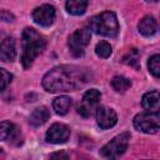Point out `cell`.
I'll return each mask as SVG.
<instances>
[{
	"label": "cell",
	"instance_id": "obj_1",
	"mask_svg": "<svg viewBox=\"0 0 160 160\" xmlns=\"http://www.w3.org/2000/svg\"><path fill=\"white\" fill-rule=\"evenodd\" d=\"M89 80L86 68L76 65H59L48 71L42 78V86L49 92L72 91Z\"/></svg>",
	"mask_w": 160,
	"mask_h": 160
},
{
	"label": "cell",
	"instance_id": "obj_2",
	"mask_svg": "<svg viewBox=\"0 0 160 160\" xmlns=\"http://www.w3.org/2000/svg\"><path fill=\"white\" fill-rule=\"evenodd\" d=\"M45 39L32 28H25L21 35V56L20 61L25 69L30 68L32 61L45 49Z\"/></svg>",
	"mask_w": 160,
	"mask_h": 160
},
{
	"label": "cell",
	"instance_id": "obj_3",
	"mask_svg": "<svg viewBox=\"0 0 160 160\" xmlns=\"http://www.w3.org/2000/svg\"><path fill=\"white\" fill-rule=\"evenodd\" d=\"M89 29L98 35L114 38L118 35L119 31L118 18L112 11H102L101 14L90 19Z\"/></svg>",
	"mask_w": 160,
	"mask_h": 160
},
{
	"label": "cell",
	"instance_id": "obj_4",
	"mask_svg": "<svg viewBox=\"0 0 160 160\" xmlns=\"http://www.w3.org/2000/svg\"><path fill=\"white\" fill-rule=\"evenodd\" d=\"M129 141H130V132H121L101 148L100 155L102 158H106V159L119 158L128 149Z\"/></svg>",
	"mask_w": 160,
	"mask_h": 160
},
{
	"label": "cell",
	"instance_id": "obj_5",
	"mask_svg": "<svg viewBox=\"0 0 160 160\" xmlns=\"http://www.w3.org/2000/svg\"><path fill=\"white\" fill-rule=\"evenodd\" d=\"M132 122L138 131L144 134H156L160 128V116L159 112L145 111L135 115Z\"/></svg>",
	"mask_w": 160,
	"mask_h": 160
},
{
	"label": "cell",
	"instance_id": "obj_6",
	"mask_svg": "<svg viewBox=\"0 0 160 160\" xmlns=\"http://www.w3.org/2000/svg\"><path fill=\"white\" fill-rule=\"evenodd\" d=\"M90 38H91V31L89 28L75 30L69 36V40H68V45L71 54L74 56H81L85 51V48L90 42Z\"/></svg>",
	"mask_w": 160,
	"mask_h": 160
},
{
	"label": "cell",
	"instance_id": "obj_7",
	"mask_svg": "<svg viewBox=\"0 0 160 160\" xmlns=\"http://www.w3.org/2000/svg\"><path fill=\"white\" fill-rule=\"evenodd\" d=\"M100 98H101V94L99 90H96V89L88 90L84 94V96H82V99L78 106V112L84 118L91 116L99 105Z\"/></svg>",
	"mask_w": 160,
	"mask_h": 160
},
{
	"label": "cell",
	"instance_id": "obj_8",
	"mask_svg": "<svg viewBox=\"0 0 160 160\" xmlns=\"http://www.w3.org/2000/svg\"><path fill=\"white\" fill-rule=\"evenodd\" d=\"M55 8L50 4H44L41 6H38L36 9H34L31 18L34 20L35 24L40 25V26H50L54 20H55Z\"/></svg>",
	"mask_w": 160,
	"mask_h": 160
},
{
	"label": "cell",
	"instance_id": "obj_9",
	"mask_svg": "<svg viewBox=\"0 0 160 160\" xmlns=\"http://www.w3.org/2000/svg\"><path fill=\"white\" fill-rule=\"evenodd\" d=\"M70 138V129L68 125L55 122L46 131V141L51 144H64Z\"/></svg>",
	"mask_w": 160,
	"mask_h": 160
},
{
	"label": "cell",
	"instance_id": "obj_10",
	"mask_svg": "<svg viewBox=\"0 0 160 160\" xmlns=\"http://www.w3.org/2000/svg\"><path fill=\"white\" fill-rule=\"evenodd\" d=\"M118 121V115L114 109L108 106H98L96 108V122L100 129H110Z\"/></svg>",
	"mask_w": 160,
	"mask_h": 160
},
{
	"label": "cell",
	"instance_id": "obj_11",
	"mask_svg": "<svg viewBox=\"0 0 160 160\" xmlns=\"http://www.w3.org/2000/svg\"><path fill=\"white\" fill-rule=\"evenodd\" d=\"M16 56V46L15 40L11 36L5 38L0 41V61L2 62H11Z\"/></svg>",
	"mask_w": 160,
	"mask_h": 160
},
{
	"label": "cell",
	"instance_id": "obj_12",
	"mask_svg": "<svg viewBox=\"0 0 160 160\" xmlns=\"http://www.w3.org/2000/svg\"><path fill=\"white\" fill-rule=\"evenodd\" d=\"M141 106L146 111L151 112H159V106H160V96L158 90H152L146 92L142 99H141Z\"/></svg>",
	"mask_w": 160,
	"mask_h": 160
},
{
	"label": "cell",
	"instance_id": "obj_13",
	"mask_svg": "<svg viewBox=\"0 0 160 160\" xmlns=\"http://www.w3.org/2000/svg\"><path fill=\"white\" fill-rule=\"evenodd\" d=\"M138 29H139V31H140L141 35L149 38V36H152L156 32V30H158V22H156V20H155L154 16L146 15V16H144L139 21Z\"/></svg>",
	"mask_w": 160,
	"mask_h": 160
},
{
	"label": "cell",
	"instance_id": "obj_14",
	"mask_svg": "<svg viewBox=\"0 0 160 160\" xmlns=\"http://www.w3.org/2000/svg\"><path fill=\"white\" fill-rule=\"evenodd\" d=\"M49 116H50V112H49L48 108L46 106H39V108H36L30 114L29 122L32 126H40V125H42V124L46 122V120L49 119Z\"/></svg>",
	"mask_w": 160,
	"mask_h": 160
},
{
	"label": "cell",
	"instance_id": "obj_15",
	"mask_svg": "<svg viewBox=\"0 0 160 160\" xmlns=\"http://www.w3.org/2000/svg\"><path fill=\"white\" fill-rule=\"evenodd\" d=\"M89 0H66L65 8L71 15H82L88 8Z\"/></svg>",
	"mask_w": 160,
	"mask_h": 160
},
{
	"label": "cell",
	"instance_id": "obj_16",
	"mask_svg": "<svg viewBox=\"0 0 160 160\" xmlns=\"http://www.w3.org/2000/svg\"><path fill=\"white\" fill-rule=\"evenodd\" d=\"M71 105V99L66 95H61L56 99H54L52 101V109L55 110V112L58 115H65Z\"/></svg>",
	"mask_w": 160,
	"mask_h": 160
},
{
	"label": "cell",
	"instance_id": "obj_17",
	"mask_svg": "<svg viewBox=\"0 0 160 160\" xmlns=\"http://www.w3.org/2000/svg\"><path fill=\"white\" fill-rule=\"evenodd\" d=\"M111 86L118 92H124L131 86V81L125 76H114L111 80Z\"/></svg>",
	"mask_w": 160,
	"mask_h": 160
},
{
	"label": "cell",
	"instance_id": "obj_18",
	"mask_svg": "<svg viewBox=\"0 0 160 160\" xmlns=\"http://www.w3.org/2000/svg\"><path fill=\"white\" fill-rule=\"evenodd\" d=\"M111 52H112L111 45L106 41H100L95 46V54L101 59H108L111 55Z\"/></svg>",
	"mask_w": 160,
	"mask_h": 160
},
{
	"label": "cell",
	"instance_id": "obj_19",
	"mask_svg": "<svg viewBox=\"0 0 160 160\" xmlns=\"http://www.w3.org/2000/svg\"><path fill=\"white\" fill-rule=\"evenodd\" d=\"M122 61L126 65L134 66L135 69L139 68V51L136 49H130L122 58Z\"/></svg>",
	"mask_w": 160,
	"mask_h": 160
},
{
	"label": "cell",
	"instance_id": "obj_20",
	"mask_svg": "<svg viewBox=\"0 0 160 160\" xmlns=\"http://www.w3.org/2000/svg\"><path fill=\"white\" fill-rule=\"evenodd\" d=\"M148 68H149V71L155 76V78H159L160 76V55L159 54H155L152 55L149 61H148Z\"/></svg>",
	"mask_w": 160,
	"mask_h": 160
},
{
	"label": "cell",
	"instance_id": "obj_21",
	"mask_svg": "<svg viewBox=\"0 0 160 160\" xmlns=\"http://www.w3.org/2000/svg\"><path fill=\"white\" fill-rule=\"evenodd\" d=\"M14 131V125L10 121H1L0 122V141L8 139Z\"/></svg>",
	"mask_w": 160,
	"mask_h": 160
},
{
	"label": "cell",
	"instance_id": "obj_22",
	"mask_svg": "<svg viewBox=\"0 0 160 160\" xmlns=\"http://www.w3.org/2000/svg\"><path fill=\"white\" fill-rule=\"evenodd\" d=\"M12 80V75L5 69L0 68V91H2Z\"/></svg>",
	"mask_w": 160,
	"mask_h": 160
},
{
	"label": "cell",
	"instance_id": "obj_23",
	"mask_svg": "<svg viewBox=\"0 0 160 160\" xmlns=\"http://www.w3.org/2000/svg\"><path fill=\"white\" fill-rule=\"evenodd\" d=\"M14 19H15V16L10 11H8V10H0V20L6 21V22H10V21H14Z\"/></svg>",
	"mask_w": 160,
	"mask_h": 160
},
{
	"label": "cell",
	"instance_id": "obj_24",
	"mask_svg": "<svg viewBox=\"0 0 160 160\" xmlns=\"http://www.w3.org/2000/svg\"><path fill=\"white\" fill-rule=\"evenodd\" d=\"M51 159H69V155L64 151H59V152H54L50 155Z\"/></svg>",
	"mask_w": 160,
	"mask_h": 160
},
{
	"label": "cell",
	"instance_id": "obj_25",
	"mask_svg": "<svg viewBox=\"0 0 160 160\" xmlns=\"http://www.w3.org/2000/svg\"><path fill=\"white\" fill-rule=\"evenodd\" d=\"M145 1H152V2H155V1H158V0H145Z\"/></svg>",
	"mask_w": 160,
	"mask_h": 160
},
{
	"label": "cell",
	"instance_id": "obj_26",
	"mask_svg": "<svg viewBox=\"0 0 160 160\" xmlns=\"http://www.w3.org/2000/svg\"><path fill=\"white\" fill-rule=\"evenodd\" d=\"M1 154H2V151H1V149H0V155H1Z\"/></svg>",
	"mask_w": 160,
	"mask_h": 160
}]
</instances>
